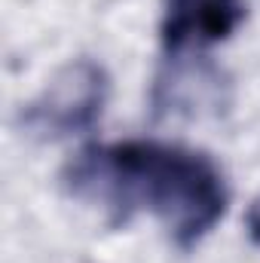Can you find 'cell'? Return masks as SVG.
I'll return each instance as SVG.
<instances>
[{
	"label": "cell",
	"instance_id": "obj_1",
	"mask_svg": "<svg viewBox=\"0 0 260 263\" xmlns=\"http://www.w3.org/2000/svg\"><path fill=\"white\" fill-rule=\"evenodd\" d=\"M62 184L114 227L150 211L181 251L214 230L230 202L224 172L208 153L165 141L89 144L65 165Z\"/></svg>",
	"mask_w": 260,
	"mask_h": 263
},
{
	"label": "cell",
	"instance_id": "obj_2",
	"mask_svg": "<svg viewBox=\"0 0 260 263\" xmlns=\"http://www.w3.org/2000/svg\"><path fill=\"white\" fill-rule=\"evenodd\" d=\"M110 80L107 70L92 59L65 65L52 83L25 107L22 129L40 141H62L89 132L107 104Z\"/></svg>",
	"mask_w": 260,
	"mask_h": 263
},
{
	"label": "cell",
	"instance_id": "obj_3",
	"mask_svg": "<svg viewBox=\"0 0 260 263\" xmlns=\"http://www.w3.org/2000/svg\"><path fill=\"white\" fill-rule=\"evenodd\" d=\"M245 22V0H165L162 3V49L181 55L224 43Z\"/></svg>",
	"mask_w": 260,
	"mask_h": 263
},
{
	"label": "cell",
	"instance_id": "obj_4",
	"mask_svg": "<svg viewBox=\"0 0 260 263\" xmlns=\"http://www.w3.org/2000/svg\"><path fill=\"white\" fill-rule=\"evenodd\" d=\"M245 227H248V236H251V242L260 245V196L251 202V208H248V217H245Z\"/></svg>",
	"mask_w": 260,
	"mask_h": 263
}]
</instances>
